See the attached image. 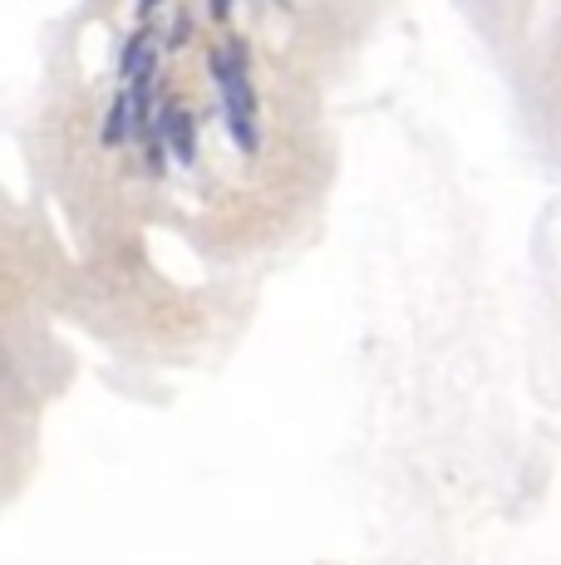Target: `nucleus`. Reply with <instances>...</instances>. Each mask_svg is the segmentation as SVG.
<instances>
[{"label": "nucleus", "mask_w": 561, "mask_h": 565, "mask_svg": "<svg viewBox=\"0 0 561 565\" xmlns=\"http://www.w3.org/2000/svg\"><path fill=\"white\" fill-rule=\"evenodd\" d=\"M158 6V0H138V15H148V10H154Z\"/></svg>", "instance_id": "obj_7"}, {"label": "nucleus", "mask_w": 561, "mask_h": 565, "mask_svg": "<svg viewBox=\"0 0 561 565\" xmlns=\"http://www.w3.org/2000/svg\"><path fill=\"white\" fill-rule=\"evenodd\" d=\"M0 374H6V360H0Z\"/></svg>", "instance_id": "obj_8"}, {"label": "nucleus", "mask_w": 561, "mask_h": 565, "mask_svg": "<svg viewBox=\"0 0 561 565\" xmlns=\"http://www.w3.org/2000/svg\"><path fill=\"white\" fill-rule=\"evenodd\" d=\"M134 134V99L128 89L109 104V118H104V148H124V138Z\"/></svg>", "instance_id": "obj_4"}, {"label": "nucleus", "mask_w": 561, "mask_h": 565, "mask_svg": "<svg viewBox=\"0 0 561 565\" xmlns=\"http://www.w3.org/2000/svg\"><path fill=\"white\" fill-rule=\"evenodd\" d=\"M118 74H124L128 84H154V30H148V25L124 45Z\"/></svg>", "instance_id": "obj_3"}, {"label": "nucleus", "mask_w": 561, "mask_h": 565, "mask_svg": "<svg viewBox=\"0 0 561 565\" xmlns=\"http://www.w3.org/2000/svg\"><path fill=\"white\" fill-rule=\"evenodd\" d=\"M208 74L222 89V108H226V128H232L236 148L242 153H256L262 148V134H256V94L252 79H246V45H222L208 54Z\"/></svg>", "instance_id": "obj_1"}, {"label": "nucleus", "mask_w": 561, "mask_h": 565, "mask_svg": "<svg viewBox=\"0 0 561 565\" xmlns=\"http://www.w3.org/2000/svg\"><path fill=\"white\" fill-rule=\"evenodd\" d=\"M154 134H158V143H163V153L178 158V168H192V158H198V118H192L188 108L163 99Z\"/></svg>", "instance_id": "obj_2"}, {"label": "nucleus", "mask_w": 561, "mask_h": 565, "mask_svg": "<svg viewBox=\"0 0 561 565\" xmlns=\"http://www.w3.org/2000/svg\"><path fill=\"white\" fill-rule=\"evenodd\" d=\"M188 35H192V20H188V15H178V20H172V30H168V45H172V50L188 45Z\"/></svg>", "instance_id": "obj_5"}, {"label": "nucleus", "mask_w": 561, "mask_h": 565, "mask_svg": "<svg viewBox=\"0 0 561 565\" xmlns=\"http://www.w3.org/2000/svg\"><path fill=\"white\" fill-rule=\"evenodd\" d=\"M208 10H212V20H226L232 15V0H208Z\"/></svg>", "instance_id": "obj_6"}]
</instances>
